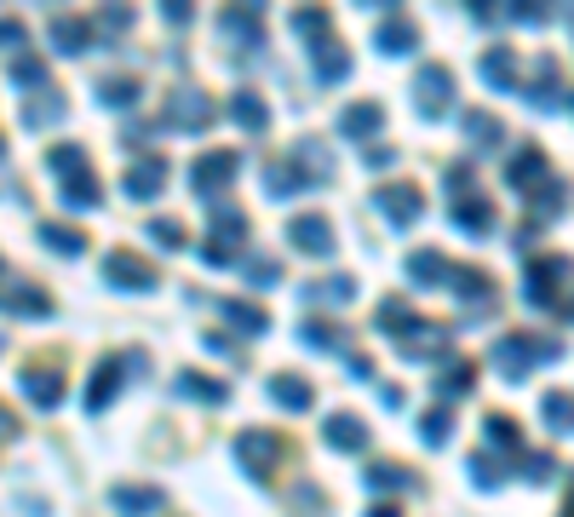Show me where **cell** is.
<instances>
[{
	"label": "cell",
	"mask_w": 574,
	"mask_h": 517,
	"mask_svg": "<svg viewBox=\"0 0 574 517\" xmlns=\"http://www.w3.org/2000/svg\"><path fill=\"white\" fill-rule=\"evenodd\" d=\"M47 172L58 179L63 207H75V213H87V207L104 201V190H98V172H92V156H87L81 145H52V150H47Z\"/></svg>",
	"instance_id": "obj_1"
},
{
	"label": "cell",
	"mask_w": 574,
	"mask_h": 517,
	"mask_svg": "<svg viewBox=\"0 0 574 517\" xmlns=\"http://www.w3.org/2000/svg\"><path fill=\"white\" fill-rule=\"evenodd\" d=\"M523 299L534 310H557V322H568V253H540L523 270Z\"/></svg>",
	"instance_id": "obj_2"
},
{
	"label": "cell",
	"mask_w": 574,
	"mask_h": 517,
	"mask_svg": "<svg viewBox=\"0 0 574 517\" xmlns=\"http://www.w3.org/2000/svg\"><path fill=\"white\" fill-rule=\"evenodd\" d=\"M563 357V345L557 339H540V334H505L494 339V368L505 379H528L540 362H557Z\"/></svg>",
	"instance_id": "obj_3"
},
{
	"label": "cell",
	"mask_w": 574,
	"mask_h": 517,
	"mask_svg": "<svg viewBox=\"0 0 574 517\" xmlns=\"http://www.w3.org/2000/svg\"><path fill=\"white\" fill-rule=\"evenodd\" d=\"M144 368H150V357L144 351H115V357H104L92 368V379H87V414H104L110 402H115V391L127 386L132 374L144 379Z\"/></svg>",
	"instance_id": "obj_4"
},
{
	"label": "cell",
	"mask_w": 574,
	"mask_h": 517,
	"mask_svg": "<svg viewBox=\"0 0 574 517\" xmlns=\"http://www.w3.org/2000/svg\"><path fill=\"white\" fill-rule=\"evenodd\" d=\"M230 455H235V466H242L253 483H270V477H276V466H282V455H288V443H282L276 431L248 426V431H235Z\"/></svg>",
	"instance_id": "obj_5"
},
{
	"label": "cell",
	"mask_w": 574,
	"mask_h": 517,
	"mask_svg": "<svg viewBox=\"0 0 574 517\" xmlns=\"http://www.w3.org/2000/svg\"><path fill=\"white\" fill-rule=\"evenodd\" d=\"M248 248V213L242 207H213V225H208V241H201V259L213 270H224L230 259H242Z\"/></svg>",
	"instance_id": "obj_6"
},
{
	"label": "cell",
	"mask_w": 574,
	"mask_h": 517,
	"mask_svg": "<svg viewBox=\"0 0 574 517\" xmlns=\"http://www.w3.org/2000/svg\"><path fill=\"white\" fill-rule=\"evenodd\" d=\"M449 190H454V225L465 236H489L494 230V201L477 196V185H471V167H449Z\"/></svg>",
	"instance_id": "obj_7"
},
{
	"label": "cell",
	"mask_w": 574,
	"mask_h": 517,
	"mask_svg": "<svg viewBox=\"0 0 574 517\" xmlns=\"http://www.w3.org/2000/svg\"><path fill=\"white\" fill-rule=\"evenodd\" d=\"M454 103V69L449 63H420L414 69V110L425 121H443Z\"/></svg>",
	"instance_id": "obj_8"
},
{
	"label": "cell",
	"mask_w": 574,
	"mask_h": 517,
	"mask_svg": "<svg viewBox=\"0 0 574 517\" xmlns=\"http://www.w3.org/2000/svg\"><path fill=\"white\" fill-rule=\"evenodd\" d=\"M219 29H224V41L235 47L242 63H253L264 52V7H224Z\"/></svg>",
	"instance_id": "obj_9"
},
{
	"label": "cell",
	"mask_w": 574,
	"mask_h": 517,
	"mask_svg": "<svg viewBox=\"0 0 574 517\" xmlns=\"http://www.w3.org/2000/svg\"><path fill=\"white\" fill-rule=\"evenodd\" d=\"M213 98L201 92V87H179L173 98H167V110H161V127H179V132H208L213 127Z\"/></svg>",
	"instance_id": "obj_10"
},
{
	"label": "cell",
	"mask_w": 574,
	"mask_h": 517,
	"mask_svg": "<svg viewBox=\"0 0 574 517\" xmlns=\"http://www.w3.org/2000/svg\"><path fill=\"white\" fill-rule=\"evenodd\" d=\"M235 172H242V156H235V150H208V156L190 161V190L213 201L219 190L235 185Z\"/></svg>",
	"instance_id": "obj_11"
},
{
	"label": "cell",
	"mask_w": 574,
	"mask_h": 517,
	"mask_svg": "<svg viewBox=\"0 0 574 517\" xmlns=\"http://www.w3.org/2000/svg\"><path fill=\"white\" fill-rule=\"evenodd\" d=\"M449 345H454V328H443V322H425V317H414V322H409V334L396 339V351L409 357V362H436V357L449 362Z\"/></svg>",
	"instance_id": "obj_12"
},
{
	"label": "cell",
	"mask_w": 574,
	"mask_h": 517,
	"mask_svg": "<svg viewBox=\"0 0 574 517\" xmlns=\"http://www.w3.org/2000/svg\"><path fill=\"white\" fill-rule=\"evenodd\" d=\"M104 282H110V288H121V294H150V288L161 282V276H155V265H150V259L115 248V253L104 259Z\"/></svg>",
	"instance_id": "obj_13"
},
{
	"label": "cell",
	"mask_w": 574,
	"mask_h": 517,
	"mask_svg": "<svg viewBox=\"0 0 574 517\" xmlns=\"http://www.w3.org/2000/svg\"><path fill=\"white\" fill-rule=\"evenodd\" d=\"M546 179H552V156L540 150V145H517V156L505 161V190L528 196V190H540Z\"/></svg>",
	"instance_id": "obj_14"
},
{
	"label": "cell",
	"mask_w": 574,
	"mask_h": 517,
	"mask_svg": "<svg viewBox=\"0 0 574 517\" xmlns=\"http://www.w3.org/2000/svg\"><path fill=\"white\" fill-rule=\"evenodd\" d=\"M374 201H380V213H385L396 230H414V225L425 219V196H420L414 185H380Z\"/></svg>",
	"instance_id": "obj_15"
},
{
	"label": "cell",
	"mask_w": 574,
	"mask_h": 517,
	"mask_svg": "<svg viewBox=\"0 0 574 517\" xmlns=\"http://www.w3.org/2000/svg\"><path fill=\"white\" fill-rule=\"evenodd\" d=\"M528 103L534 110H568V81H563V69L552 63V58H540L534 63V81H528Z\"/></svg>",
	"instance_id": "obj_16"
},
{
	"label": "cell",
	"mask_w": 574,
	"mask_h": 517,
	"mask_svg": "<svg viewBox=\"0 0 574 517\" xmlns=\"http://www.w3.org/2000/svg\"><path fill=\"white\" fill-rule=\"evenodd\" d=\"M47 41H52L63 58H81V52H92V23H87L81 12H58V18L47 23Z\"/></svg>",
	"instance_id": "obj_17"
},
{
	"label": "cell",
	"mask_w": 574,
	"mask_h": 517,
	"mask_svg": "<svg viewBox=\"0 0 574 517\" xmlns=\"http://www.w3.org/2000/svg\"><path fill=\"white\" fill-rule=\"evenodd\" d=\"M288 241L299 253H311V259H328L333 253V225L322 219V213H299L293 225H288Z\"/></svg>",
	"instance_id": "obj_18"
},
{
	"label": "cell",
	"mask_w": 574,
	"mask_h": 517,
	"mask_svg": "<svg viewBox=\"0 0 574 517\" xmlns=\"http://www.w3.org/2000/svg\"><path fill=\"white\" fill-rule=\"evenodd\" d=\"M110 500H115L121 517H155V511L167 506V495L155 489V483H115Z\"/></svg>",
	"instance_id": "obj_19"
},
{
	"label": "cell",
	"mask_w": 574,
	"mask_h": 517,
	"mask_svg": "<svg viewBox=\"0 0 574 517\" xmlns=\"http://www.w3.org/2000/svg\"><path fill=\"white\" fill-rule=\"evenodd\" d=\"M322 443L340 448V455H362V448H367V420H356V414H328Z\"/></svg>",
	"instance_id": "obj_20"
},
{
	"label": "cell",
	"mask_w": 574,
	"mask_h": 517,
	"mask_svg": "<svg viewBox=\"0 0 574 517\" xmlns=\"http://www.w3.org/2000/svg\"><path fill=\"white\" fill-rule=\"evenodd\" d=\"M420 47V29L402 18V12H385L380 18V29H374V52H385V58H402V52H414Z\"/></svg>",
	"instance_id": "obj_21"
},
{
	"label": "cell",
	"mask_w": 574,
	"mask_h": 517,
	"mask_svg": "<svg viewBox=\"0 0 574 517\" xmlns=\"http://www.w3.org/2000/svg\"><path fill=\"white\" fill-rule=\"evenodd\" d=\"M288 161L299 167V172H305V185L311 190H322V185H333V156L316 145V138H299V145L288 150Z\"/></svg>",
	"instance_id": "obj_22"
},
{
	"label": "cell",
	"mask_w": 574,
	"mask_h": 517,
	"mask_svg": "<svg viewBox=\"0 0 574 517\" xmlns=\"http://www.w3.org/2000/svg\"><path fill=\"white\" fill-rule=\"evenodd\" d=\"M23 397L36 402V408H47V414H52V408L63 402V374H58V368H47V362H29V368H23Z\"/></svg>",
	"instance_id": "obj_23"
},
{
	"label": "cell",
	"mask_w": 574,
	"mask_h": 517,
	"mask_svg": "<svg viewBox=\"0 0 574 517\" xmlns=\"http://www.w3.org/2000/svg\"><path fill=\"white\" fill-rule=\"evenodd\" d=\"M161 185H167V161L161 156H139V161L127 167V196L132 201H155Z\"/></svg>",
	"instance_id": "obj_24"
},
{
	"label": "cell",
	"mask_w": 574,
	"mask_h": 517,
	"mask_svg": "<svg viewBox=\"0 0 574 517\" xmlns=\"http://www.w3.org/2000/svg\"><path fill=\"white\" fill-rule=\"evenodd\" d=\"M311 69H316V81H322V87H340V81L351 76V52L328 34V41H316V47H311Z\"/></svg>",
	"instance_id": "obj_25"
},
{
	"label": "cell",
	"mask_w": 574,
	"mask_h": 517,
	"mask_svg": "<svg viewBox=\"0 0 574 517\" xmlns=\"http://www.w3.org/2000/svg\"><path fill=\"white\" fill-rule=\"evenodd\" d=\"M173 391H179V397H190V402H230V379H213V374L184 368V374L173 379Z\"/></svg>",
	"instance_id": "obj_26"
},
{
	"label": "cell",
	"mask_w": 574,
	"mask_h": 517,
	"mask_svg": "<svg viewBox=\"0 0 574 517\" xmlns=\"http://www.w3.org/2000/svg\"><path fill=\"white\" fill-rule=\"evenodd\" d=\"M305 190H311V185H305V172H299L288 156L264 167V196H270V201H282V196H305Z\"/></svg>",
	"instance_id": "obj_27"
},
{
	"label": "cell",
	"mask_w": 574,
	"mask_h": 517,
	"mask_svg": "<svg viewBox=\"0 0 574 517\" xmlns=\"http://www.w3.org/2000/svg\"><path fill=\"white\" fill-rule=\"evenodd\" d=\"M230 121L242 127V132H264V127H270V103L242 87V92H230Z\"/></svg>",
	"instance_id": "obj_28"
},
{
	"label": "cell",
	"mask_w": 574,
	"mask_h": 517,
	"mask_svg": "<svg viewBox=\"0 0 574 517\" xmlns=\"http://www.w3.org/2000/svg\"><path fill=\"white\" fill-rule=\"evenodd\" d=\"M270 402H282L288 414H305L316 402V391H311V379H299V374H276L270 379Z\"/></svg>",
	"instance_id": "obj_29"
},
{
	"label": "cell",
	"mask_w": 574,
	"mask_h": 517,
	"mask_svg": "<svg viewBox=\"0 0 574 517\" xmlns=\"http://www.w3.org/2000/svg\"><path fill=\"white\" fill-rule=\"evenodd\" d=\"M367 477V489H380V495H402V489H420V477L409 466H396V460H374L362 471Z\"/></svg>",
	"instance_id": "obj_30"
},
{
	"label": "cell",
	"mask_w": 574,
	"mask_h": 517,
	"mask_svg": "<svg viewBox=\"0 0 574 517\" xmlns=\"http://www.w3.org/2000/svg\"><path fill=\"white\" fill-rule=\"evenodd\" d=\"M449 259L436 253V248H420V253H409V276H414V288H443L449 282Z\"/></svg>",
	"instance_id": "obj_31"
},
{
	"label": "cell",
	"mask_w": 574,
	"mask_h": 517,
	"mask_svg": "<svg viewBox=\"0 0 574 517\" xmlns=\"http://www.w3.org/2000/svg\"><path fill=\"white\" fill-rule=\"evenodd\" d=\"M483 81H489L494 92H512V87H517V58H512V47H489V52H483Z\"/></svg>",
	"instance_id": "obj_32"
},
{
	"label": "cell",
	"mask_w": 574,
	"mask_h": 517,
	"mask_svg": "<svg viewBox=\"0 0 574 517\" xmlns=\"http://www.w3.org/2000/svg\"><path fill=\"white\" fill-rule=\"evenodd\" d=\"M305 299H311V305H351V299H356V276L333 270V276H322V282L305 288Z\"/></svg>",
	"instance_id": "obj_33"
},
{
	"label": "cell",
	"mask_w": 574,
	"mask_h": 517,
	"mask_svg": "<svg viewBox=\"0 0 574 517\" xmlns=\"http://www.w3.org/2000/svg\"><path fill=\"white\" fill-rule=\"evenodd\" d=\"M63 116H70V110H63V98H58V87H41L36 92V103H29V110H23V127H63Z\"/></svg>",
	"instance_id": "obj_34"
},
{
	"label": "cell",
	"mask_w": 574,
	"mask_h": 517,
	"mask_svg": "<svg viewBox=\"0 0 574 517\" xmlns=\"http://www.w3.org/2000/svg\"><path fill=\"white\" fill-rule=\"evenodd\" d=\"M385 127V110H380V103H351V110L340 116V132L345 138H374Z\"/></svg>",
	"instance_id": "obj_35"
},
{
	"label": "cell",
	"mask_w": 574,
	"mask_h": 517,
	"mask_svg": "<svg viewBox=\"0 0 574 517\" xmlns=\"http://www.w3.org/2000/svg\"><path fill=\"white\" fill-rule=\"evenodd\" d=\"M443 288H454L460 299H471V305H483L494 288H489V270H477V265H460V270H449V282Z\"/></svg>",
	"instance_id": "obj_36"
},
{
	"label": "cell",
	"mask_w": 574,
	"mask_h": 517,
	"mask_svg": "<svg viewBox=\"0 0 574 517\" xmlns=\"http://www.w3.org/2000/svg\"><path fill=\"white\" fill-rule=\"evenodd\" d=\"M98 98H104L110 110H132V103L144 98V81L139 76H110V81H98Z\"/></svg>",
	"instance_id": "obj_37"
},
{
	"label": "cell",
	"mask_w": 574,
	"mask_h": 517,
	"mask_svg": "<svg viewBox=\"0 0 574 517\" xmlns=\"http://www.w3.org/2000/svg\"><path fill=\"white\" fill-rule=\"evenodd\" d=\"M87 23H92V41H98V34H104V41H121V34L139 23V12H132V7H104V12H92Z\"/></svg>",
	"instance_id": "obj_38"
},
{
	"label": "cell",
	"mask_w": 574,
	"mask_h": 517,
	"mask_svg": "<svg viewBox=\"0 0 574 517\" xmlns=\"http://www.w3.org/2000/svg\"><path fill=\"white\" fill-rule=\"evenodd\" d=\"M460 127H465L471 138H477V150H500V145H505V127H500L494 116H483V110H465V116H460Z\"/></svg>",
	"instance_id": "obj_39"
},
{
	"label": "cell",
	"mask_w": 574,
	"mask_h": 517,
	"mask_svg": "<svg viewBox=\"0 0 574 517\" xmlns=\"http://www.w3.org/2000/svg\"><path fill=\"white\" fill-rule=\"evenodd\" d=\"M471 386H477V368H471L465 357L443 362V374H436V391H443V397H471Z\"/></svg>",
	"instance_id": "obj_40"
},
{
	"label": "cell",
	"mask_w": 574,
	"mask_h": 517,
	"mask_svg": "<svg viewBox=\"0 0 574 517\" xmlns=\"http://www.w3.org/2000/svg\"><path fill=\"white\" fill-rule=\"evenodd\" d=\"M41 241H47L52 253H63V259H81L87 253V236L75 225H41Z\"/></svg>",
	"instance_id": "obj_41"
},
{
	"label": "cell",
	"mask_w": 574,
	"mask_h": 517,
	"mask_svg": "<svg viewBox=\"0 0 574 517\" xmlns=\"http://www.w3.org/2000/svg\"><path fill=\"white\" fill-rule=\"evenodd\" d=\"M224 322H235L248 339H259V334L270 328V317H264L259 305H248V299H224Z\"/></svg>",
	"instance_id": "obj_42"
},
{
	"label": "cell",
	"mask_w": 574,
	"mask_h": 517,
	"mask_svg": "<svg viewBox=\"0 0 574 517\" xmlns=\"http://www.w3.org/2000/svg\"><path fill=\"white\" fill-rule=\"evenodd\" d=\"M483 431H489V443L500 448V455H517V448H523V431H517V420H512V414H489V420H483Z\"/></svg>",
	"instance_id": "obj_43"
},
{
	"label": "cell",
	"mask_w": 574,
	"mask_h": 517,
	"mask_svg": "<svg viewBox=\"0 0 574 517\" xmlns=\"http://www.w3.org/2000/svg\"><path fill=\"white\" fill-rule=\"evenodd\" d=\"M0 305H7V310H23V317H52V299L36 294V288H0Z\"/></svg>",
	"instance_id": "obj_44"
},
{
	"label": "cell",
	"mask_w": 574,
	"mask_h": 517,
	"mask_svg": "<svg viewBox=\"0 0 574 517\" xmlns=\"http://www.w3.org/2000/svg\"><path fill=\"white\" fill-rule=\"evenodd\" d=\"M449 431H454V414H449L443 402L420 414V437H425V448H443V443H449Z\"/></svg>",
	"instance_id": "obj_45"
},
{
	"label": "cell",
	"mask_w": 574,
	"mask_h": 517,
	"mask_svg": "<svg viewBox=\"0 0 574 517\" xmlns=\"http://www.w3.org/2000/svg\"><path fill=\"white\" fill-rule=\"evenodd\" d=\"M299 339H305L311 345V351H345V334L340 328H333V322H299Z\"/></svg>",
	"instance_id": "obj_46"
},
{
	"label": "cell",
	"mask_w": 574,
	"mask_h": 517,
	"mask_svg": "<svg viewBox=\"0 0 574 517\" xmlns=\"http://www.w3.org/2000/svg\"><path fill=\"white\" fill-rule=\"evenodd\" d=\"M528 201H534V225H540V219H557V213H563V179H546L540 190H528ZM534 225H528V230H534Z\"/></svg>",
	"instance_id": "obj_47"
},
{
	"label": "cell",
	"mask_w": 574,
	"mask_h": 517,
	"mask_svg": "<svg viewBox=\"0 0 574 517\" xmlns=\"http://www.w3.org/2000/svg\"><path fill=\"white\" fill-rule=\"evenodd\" d=\"M144 236L155 241V248H161V253H179V248H184V236H190V230H184L179 219H150V230H144Z\"/></svg>",
	"instance_id": "obj_48"
},
{
	"label": "cell",
	"mask_w": 574,
	"mask_h": 517,
	"mask_svg": "<svg viewBox=\"0 0 574 517\" xmlns=\"http://www.w3.org/2000/svg\"><path fill=\"white\" fill-rule=\"evenodd\" d=\"M409 305H402V299H385L380 305V334H391V339H402V334H409Z\"/></svg>",
	"instance_id": "obj_49"
},
{
	"label": "cell",
	"mask_w": 574,
	"mask_h": 517,
	"mask_svg": "<svg viewBox=\"0 0 574 517\" xmlns=\"http://www.w3.org/2000/svg\"><path fill=\"white\" fill-rule=\"evenodd\" d=\"M465 466H471V483H477V489H500V483H505V471H500L494 455H471Z\"/></svg>",
	"instance_id": "obj_50"
},
{
	"label": "cell",
	"mask_w": 574,
	"mask_h": 517,
	"mask_svg": "<svg viewBox=\"0 0 574 517\" xmlns=\"http://www.w3.org/2000/svg\"><path fill=\"white\" fill-rule=\"evenodd\" d=\"M568 391H546V397H540V414H546V426L552 431H568Z\"/></svg>",
	"instance_id": "obj_51"
},
{
	"label": "cell",
	"mask_w": 574,
	"mask_h": 517,
	"mask_svg": "<svg viewBox=\"0 0 574 517\" xmlns=\"http://www.w3.org/2000/svg\"><path fill=\"white\" fill-rule=\"evenodd\" d=\"M12 81H18V87H52L41 58H18V63H12Z\"/></svg>",
	"instance_id": "obj_52"
},
{
	"label": "cell",
	"mask_w": 574,
	"mask_h": 517,
	"mask_svg": "<svg viewBox=\"0 0 574 517\" xmlns=\"http://www.w3.org/2000/svg\"><path fill=\"white\" fill-rule=\"evenodd\" d=\"M523 477H528V483H552V477H563V460H552V455H528V460H523Z\"/></svg>",
	"instance_id": "obj_53"
},
{
	"label": "cell",
	"mask_w": 574,
	"mask_h": 517,
	"mask_svg": "<svg viewBox=\"0 0 574 517\" xmlns=\"http://www.w3.org/2000/svg\"><path fill=\"white\" fill-rule=\"evenodd\" d=\"M293 29L305 34V41H328V12H311V7L293 12Z\"/></svg>",
	"instance_id": "obj_54"
},
{
	"label": "cell",
	"mask_w": 574,
	"mask_h": 517,
	"mask_svg": "<svg viewBox=\"0 0 574 517\" xmlns=\"http://www.w3.org/2000/svg\"><path fill=\"white\" fill-rule=\"evenodd\" d=\"M248 282L253 288H276L282 282V265L276 259H248Z\"/></svg>",
	"instance_id": "obj_55"
},
{
	"label": "cell",
	"mask_w": 574,
	"mask_h": 517,
	"mask_svg": "<svg viewBox=\"0 0 574 517\" xmlns=\"http://www.w3.org/2000/svg\"><path fill=\"white\" fill-rule=\"evenodd\" d=\"M505 18H517V23H546L552 12H546V7H534V0H517V7H505Z\"/></svg>",
	"instance_id": "obj_56"
},
{
	"label": "cell",
	"mask_w": 574,
	"mask_h": 517,
	"mask_svg": "<svg viewBox=\"0 0 574 517\" xmlns=\"http://www.w3.org/2000/svg\"><path fill=\"white\" fill-rule=\"evenodd\" d=\"M29 41V29L18 18H0V47H23Z\"/></svg>",
	"instance_id": "obj_57"
},
{
	"label": "cell",
	"mask_w": 574,
	"mask_h": 517,
	"mask_svg": "<svg viewBox=\"0 0 574 517\" xmlns=\"http://www.w3.org/2000/svg\"><path fill=\"white\" fill-rule=\"evenodd\" d=\"M362 161L374 167V172H385V167H396V150H391V145H374V150H362Z\"/></svg>",
	"instance_id": "obj_58"
},
{
	"label": "cell",
	"mask_w": 574,
	"mask_h": 517,
	"mask_svg": "<svg viewBox=\"0 0 574 517\" xmlns=\"http://www.w3.org/2000/svg\"><path fill=\"white\" fill-rule=\"evenodd\" d=\"M161 18L167 23H190V0H161Z\"/></svg>",
	"instance_id": "obj_59"
},
{
	"label": "cell",
	"mask_w": 574,
	"mask_h": 517,
	"mask_svg": "<svg viewBox=\"0 0 574 517\" xmlns=\"http://www.w3.org/2000/svg\"><path fill=\"white\" fill-rule=\"evenodd\" d=\"M208 351H219V357H242V345H235V339H224V334H208Z\"/></svg>",
	"instance_id": "obj_60"
},
{
	"label": "cell",
	"mask_w": 574,
	"mask_h": 517,
	"mask_svg": "<svg viewBox=\"0 0 574 517\" xmlns=\"http://www.w3.org/2000/svg\"><path fill=\"white\" fill-rule=\"evenodd\" d=\"M12 437H18V420H12V408L0 402V443H12Z\"/></svg>",
	"instance_id": "obj_61"
},
{
	"label": "cell",
	"mask_w": 574,
	"mask_h": 517,
	"mask_svg": "<svg viewBox=\"0 0 574 517\" xmlns=\"http://www.w3.org/2000/svg\"><path fill=\"white\" fill-rule=\"evenodd\" d=\"M362 517H396V506H391V500H374V506H367Z\"/></svg>",
	"instance_id": "obj_62"
}]
</instances>
